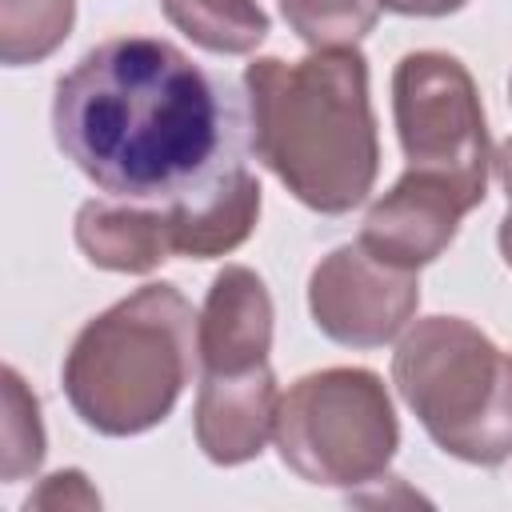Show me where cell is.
I'll list each match as a JSON object with an SVG mask.
<instances>
[{
    "label": "cell",
    "instance_id": "cell-1",
    "mask_svg": "<svg viewBox=\"0 0 512 512\" xmlns=\"http://www.w3.org/2000/svg\"><path fill=\"white\" fill-rule=\"evenodd\" d=\"M248 96L156 36L96 44L60 76L52 132L60 152L108 196L192 208L240 168L252 136Z\"/></svg>",
    "mask_w": 512,
    "mask_h": 512
},
{
    "label": "cell",
    "instance_id": "cell-2",
    "mask_svg": "<svg viewBox=\"0 0 512 512\" xmlns=\"http://www.w3.org/2000/svg\"><path fill=\"white\" fill-rule=\"evenodd\" d=\"M252 148L312 212H352L376 184L380 140L368 60L356 48H312L304 60L260 56L244 68Z\"/></svg>",
    "mask_w": 512,
    "mask_h": 512
},
{
    "label": "cell",
    "instance_id": "cell-3",
    "mask_svg": "<svg viewBox=\"0 0 512 512\" xmlns=\"http://www.w3.org/2000/svg\"><path fill=\"white\" fill-rule=\"evenodd\" d=\"M196 312L172 284H144L88 320L60 368L72 412L100 436L156 428L192 384Z\"/></svg>",
    "mask_w": 512,
    "mask_h": 512
},
{
    "label": "cell",
    "instance_id": "cell-4",
    "mask_svg": "<svg viewBox=\"0 0 512 512\" xmlns=\"http://www.w3.org/2000/svg\"><path fill=\"white\" fill-rule=\"evenodd\" d=\"M392 384L440 452L480 468L512 456V356L476 324L416 320L392 352Z\"/></svg>",
    "mask_w": 512,
    "mask_h": 512
},
{
    "label": "cell",
    "instance_id": "cell-5",
    "mask_svg": "<svg viewBox=\"0 0 512 512\" xmlns=\"http://www.w3.org/2000/svg\"><path fill=\"white\" fill-rule=\"evenodd\" d=\"M280 460L316 488H360L388 472L400 424L372 368H324L300 376L276 408Z\"/></svg>",
    "mask_w": 512,
    "mask_h": 512
},
{
    "label": "cell",
    "instance_id": "cell-6",
    "mask_svg": "<svg viewBox=\"0 0 512 512\" xmlns=\"http://www.w3.org/2000/svg\"><path fill=\"white\" fill-rule=\"evenodd\" d=\"M392 116L408 168L464 188L476 204L488 192V124L472 72L448 52H408L392 72Z\"/></svg>",
    "mask_w": 512,
    "mask_h": 512
},
{
    "label": "cell",
    "instance_id": "cell-7",
    "mask_svg": "<svg viewBox=\"0 0 512 512\" xmlns=\"http://www.w3.org/2000/svg\"><path fill=\"white\" fill-rule=\"evenodd\" d=\"M416 308V272L372 256L360 240L332 248L308 276V312L316 328L344 348H380L396 340Z\"/></svg>",
    "mask_w": 512,
    "mask_h": 512
},
{
    "label": "cell",
    "instance_id": "cell-8",
    "mask_svg": "<svg viewBox=\"0 0 512 512\" xmlns=\"http://www.w3.org/2000/svg\"><path fill=\"white\" fill-rule=\"evenodd\" d=\"M472 208L480 204L452 180L408 168L384 196L372 200L360 228V244L372 256L416 272L456 240L460 220Z\"/></svg>",
    "mask_w": 512,
    "mask_h": 512
},
{
    "label": "cell",
    "instance_id": "cell-9",
    "mask_svg": "<svg viewBox=\"0 0 512 512\" xmlns=\"http://www.w3.org/2000/svg\"><path fill=\"white\" fill-rule=\"evenodd\" d=\"M276 376L268 364L248 372H204L196 392V444L212 464H248L276 432Z\"/></svg>",
    "mask_w": 512,
    "mask_h": 512
},
{
    "label": "cell",
    "instance_id": "cell-10",
    "mask_svg": "<svg viewBox=\"0 0 512 512\" xmlns=\"http://www.w3.org/2000/svg\"><path fill=\"white\" fill-rule=\"evenodd\" d=\"M196 344L204 372H248L268 364L272 296L252 268L228 264L212 276L196 320Z\"/></svg>",
    "mask_w": 512,
    "mask_h": 512
},
{
    "label": "cell",
    "instance_id": "cell-11",
    "mask_svg": "<svg viewBox=\"0 0 512 512\" xmlns=\"http://www.w3.org/2000/svg\"><path fill=\"white\" fill-rule=\"evenodd\" d=\"M76 244L88 264L108 272H152L172 256L168 208L136 200H88L76 212Z\"/></svg>",
    "mask_w": 512,
    "mask_h": 512
},
{
    "label": "cell",
    "instance_id": "cell-12",
    "mask_svg": "<svg viewBox=\"0 0 512 512\" xmlns=\"http://www.w3.org/2000/svg\"><path fill=\"white\" fill-rule=\"evenodd\" d=\"M260 220V180L240 168L216 196L192 208H168L172 252L188 260H212L240 248Z\"/></svg>",
    "mask_w": 512,
    "mask_h": 512
},
{
    "label": "cell",
    "instance_id": "cell-13",
    "mask_svg": "<svg viewBox=\"0 0 512 512\" xmlns=\"http://www.w3.org/2000/svg\"><path fill=\"white\" fill-rule=\"evenodd\" d=\"M168 24L216 56H244L268 36V12L256 0H160Z\"/></svg>",
    "mask_w": 512,
    "mask_h": 512
},
{
    "label": "cell",
    "instance_id": "cell-14",
    "mask_svg": "<svg viewBox=\"0 0 512 512\" xmlns=\"http://www.w3.org/2000/svg\"><path fill=\"white\" fill-rule=\"evenodd\" d=\"M76 20V0H0V60L8 68L52 56Z\"/></svg>",
    "mask_w": 512,
    "mask_h": 512
},
{
    "label": "cell",
    "instance_id": "cell-15",
    "mask_svg": "<svg viewBox=\"0 0 512 512\" xmlns=\"http://www.w3.org/2000/svg\"><path fill=\"white\" fill-rule=\"evenodd\" d=\"M384 0H280L288 28L308 48H356L380 20Z\"/></svg>",
    "mask_w": 512,
    "mask_h": 512
},
{
    "label": "cell",
    "instance_id": "cell-16",
    "mask_svg": "<svg viewBox=\"0 0 512 512\" xmlns=\"http://www.w3.org/2000/svg\"><path fill=\"white\" fill-rule=\"evenodd\" d=\"M44 460V424H40V404L24 388L16 368H4V464L0 476L8 484L32 476Z\"/></svg>",
    "mask_w": 512,
    "mask_h": 512
},
{
    "label": "cell",
    "instance_id": "cell-17",
    "mask_svg": "<svg viewBox=\"0 0 512 512\" xmlns=\"http://www.w3.org/2000/svg\"><path fill=\"white\" fill-rule=\"evenodd\" d=\"M32 508H100V496L88 488V476L68 468V472H52L36 496H28V512Z\"/></svg>",
    "mask_w": 512,
    "mask_h": 512
},
{
    "label": "cell",
    "instance_id": "cell-18",
    "mask_svg": "<svg viewBox=\"0 0 512 512\" xmlns=\"http://www.w3.org/2000/svg\"><path fill=\"white\" fill-rule=\"evenodd\" d=\"M492 164H496V180H500V188H504V196H508V212H504V220H500L496 244H500V256H504V264L512 268V140H504V144L496 148Z\"/></svg>",
    "mask_w": 512,
    "mask_h": 512
},
{
    "label": "cell",
    "instance_id": "cell-19",
    "mask_svg": "<svg viewBox=\"0 0 512 512\" xmlns=\"http://www.w3.org/2000/svg\"><path fill=\"white\" fill-rule=\"evenodd\" d=\"M468 0H384V8L400 12V16H448L460 12Z\"/></svg>",
    "mask_w": 512,
    "mask_h": 512
}]
</instances>
